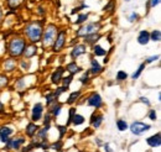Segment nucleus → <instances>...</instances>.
I'll list each match as a JSON object with an SVG mask.
<instances>
[{"mask_svg": "<svg viewBox=\"0 0 161 152\" xmlns=\"http://www.w3.org/2000/svg\"><path fill=\"white\" fill-rule=\"evenodd\" d=\"M25 34L31 42H37L42 37V27L39 22H31L26 26Z\"/></svg>", "mask_w": 161, "mask_h": 152, "instance_id": "1", "label": "nucleus"}, {"mask_svg": "<svg viewBox=\"0 0 161 152\" xmlns=\"http://www.w3.org/2000/svg\"><path fill=\"white\" fill-rule=\"evenodd\" d=\"M25 50V41L23 38H14L9 43V52L11 56H20Z\"/></svg>", "mask_w": 161, "mask_h": 152, "instance_id": "2", "label": "nucleus"}, {"mask_svg": "<svg viewBox=\"0 0 161 152\" xmlns=\"http://www.w3.org/2000/svg\"><path fill=\"white\" fill-rule=\"evenodd\" d=\"M56 34H57V29H56L53 25H50V26L46 29L43 36L41 37L42 41H43V46H45V47L50 46V45L55 41V38H56Z\"/></svg>", "mask_w": 161, "mask_h": 152, "instance_id": "3", "label": "nucleus"}, {"mask_svg": "<svg viewBox=\"0 0 161 152\" xmlns=\"http://www.w3.org/2000/svg\"><path fill=\"white\" fill-rule=\"evenodd\" d=\"M101 29V25L97 22H92V24H88L87 26L85 27H80L78 31H77V36H87V35H91V34H96L98 30Z\"/></svg>", "mask_w": 161, "mask_h": 152, "instance_id": "4", "label": "nucleus"}, {"mask_svg": "<svg viewBox=\"0 0 161 152\" xmlns=\"http://www.w3.org/2000/svg\"><path fill=\"white\" fill-rule=\"evenodd\" d=\"M149 129H150V125L144 124V122H139V121H135L130 125V131L135 135H141L142 132L147 131Z\"/></svg>", "mask_w": 161, "mask_h": 152, "instance_id": "5", "label": "nucleus"}, {"mask_svg": "<svg viewBox=\"0 0 161 152\" xmlns=\"http://www.w3.org/2000/svg\"><path fill=\"white\" fill-rule=\"evenodd\" d=\"M88 104H89L91 106H94L96 109H98V108L102 106L103 100H102V98L99 97V94H93V95L89 97V99H88Z\"/></svg>", "mask_w": 161, "mask_h": 152, "instance_id": "6", "label": "nucleus"}, {"mask_svg": "<svg viewBox=\"0 0 161 152\" xmlns=\"http://www.w3.org/2000/svg\"><path fill=\"white\" fill-rule=\"evenodd\" d=\"M64 36H66V31H62L58 34L57 38H56V42H55V46H53V50L55 51H60L63 45H64Z\"/></svg>", "mask_w": 161, "mask_h": 152, "instance_id": "7", "label": "nucleus"}, {"mask_svg": "<svg viewBox=\"0 0 161 152\" xmlns=\"http://www.w3.org/2000/svg\"><path fill=\"white\" fill-rule=\"evenodd\" d=\"M42 104H40V103H37L35 106H34V109H32V120H35V121H37V120H40L41 119V115H42Z\"/></svg>", "mask_w": 161, "mask_h": 152, "instance_id": "8", "label": "nucleus"}, {"mask_svg": "<svg viewBox=\"0 0 161 152\" xmlns=\"http://www.w3.org/2000/svg\"><path fill=\"white\" fill-rule=\"evenodd\" d=\"M11 134H13V130L10 127H2L0 129V140L3 142H6Z\"/></svg>", "mask_w": 161, "mask_h": 152, "instance_id": "9", "label": "nucleus"}, {"mask_svg": "<svg viewBox=\"0 0 161 152\" xmlns=\"http://www.w3.org/2000/svg\"><path fill=\"white\" fill-rule=\"evenodd\" d=\"M146 141H147V145H149V146H151V147H159V146H160V143H161V140H160V134H156V135H154V136L149 137Z\"/></svg>", "mask_w": 161, "mask_h": 152, "instance_id": "10", "label": "nucleus"}, {"mask_svg": "<svg viewBox=\"0 0 161 152\" xmlns=\"http://www.w3.org/2000/svg\"><path fill=\"white\" fill-rule=\"evenodd\" d=\"M24 138H14V140H8L6 141V143H8V147L9 148H19L20 147V145H23L24 143Z\"/></svg>", "mask_w": 161, "mask_h": 152, "instance_id": "11", "label": "nucleus"}, {"mask_svg": "<svg viewBox=\"0 0 161 152\" xmlns=\"http://www.w3.org/2000/svg\"><path fill=\"white\" fill-rule=\"evenodd\" d=\"M85 52H86V46L85 45H77L72 51V57L76 58V57L80 56V54H83Z\"/></svg>", "mask_w": 161, "mask_h": 152, "instance_id": "12", "label": "nucleus"}, {"mask_svg": "<svg viewBox=\"0 0 161 152\" xmlns=\"http://www.w3.org/2000/svg\"><path fill=\"white\" fill-rule=\"evenodd\" d=\"M149 40H150V34L147 31H141L138 37V42L140 45H146L149 42Z\"/></svg>", "mask_w": 161, "mask_h": 152, "instance_id": "13", "label": "nucleus"}, {"mask_svg": "<svg viewBox=\"0 0 161 152\" xmlns=\"http://www.w3.org/2000/svg\"><path fill=\"white\" fill-rule=\"evenodd\" d=\"M62 73H63V68H58V69L52 74V82H53V83H58V82L61 81Z\"/></svg>", "mask_w": 161, "mask_h": 152, "instance_id": "14", "label": "nucleus"}, {"mask_svg": "<svg viewBox=\"0 0 161 152\" xmlns=\"http://www.w3.org/2000/svg\"><path fill=\"white\" fill-rule=\"evenodd\" d=\"M85 38H86V42H87V43H94L96 41H98L99 35H97V34H91V35L85 36Z\"/></svg>", "mask_w": 161, "mask_h": 152, "instance_id": "15", "label": "nucleus"}, {"mask_svg": "<svg viewBox=\"0 0 161 152\" xmlns=\"http://www.w3.org/2000/svg\"><path fill=\"white\" fill-rule=\"evenodd\" d=\"M72 121H73L74 125H80V124L85 122V118H83L82 115H77V114H76V115H73Z\"/></svg>", "mask_w": 161, "mask_h": 152, "instance_id": "16", "label": "nucleus"}, {"mask_svg": "<svg viewBox=\"0 0 161 152\" xmlns=\"http://www.w3.org/2000/svg\"><path fill=\"white\" fill-rule=\"evenodd\" d=\"M36 131H37V126H36L35 124H29V125H27L26 134H27L29 136H32V135H34Z\"/></svg>", "mask_w": 161, "mask_h": 152, "instance_id": "17", "label": "nucleus"}, {"mask_svg": "<svg viewBox=\"0 0 161 152\" xmlns=\"http://www.w3.org/2000/svg\"><path fill=\"white\" fill-rule=\"evenodd\" d=\"M102 121H103V116H102V115H98L97 118L93 116V119H92V125H93L94 127H99L101 124H102Z\"/></svg>", "mask_w": 161, "mask_h": 152, "instance_id": "18", "label": "nucleus"}, {"mask_svg": "<svg viewBox=\"0 0 161 152\" xmlns=\"http://www.w3.org/2000/svg\"><path fill=\"white\" fill-rule=\"evenodd\" d=\"M67 69H68L71 73H77V72H79L80 68H79V67L73 62V63H69V64L67 66Z\"/></svg>", "mask_w": 161, "mask_h": 152, "instance_id": "19", "label": "nucleus"}, {"mask_svg": "<svg viewBox=\"0 0 161 152\" xmlns=\"http://www.w3.org/2000/svg\"><path fill=\"white\" fill-rule=\"evenodd\" d=\"M107 52H105V50H103L99 45H97V46H94V54L96 56H104Z\"/></svg>", "mask_w": 161, "mask_h": 152, "instance_id": "20", "label": "nucleus"}, {"mask_svg": "<svg viewBox=\"0 0 161 152\" xmlns=\"http://www.w3.org/2000/svg\"><path fill=\"white\" fill-rule=\"evenodd\" d=\"M117 126H118V129L120 131H124V130L128 129V124L125 122V120H118L117 121Z\"/></svg>", "mask_w": 161, "mask_h": 152, "instance_id": "21", "label": "nucleus"}, {"mask_svg": "<svg viewBox=\"0 0 161 152\" xmlns=\"http://www.w3.org/2000/svg\"><path fill=\"white\" fill-rule=\"evenodd\" d=\"M160 38H161V32H160V30H155L152 34H151V40L152 41H160Z\"/></svg>", "mask_w": 161, "mask_h": 152, "instance_id": "22", "label": "nucleus"}, {"mask_svg": "<svg viewBox=\"0 0 161 152\" xmlns=\"http://www.w3.org/2000/svg\"><path fill=\"white\" fill-rule=\"evenodd\" d=\"M35 53H36V48H35L34 46L29 47V48L25 51V56H26V57H31V56H34Z\"/></svg>", "mask_w": 161, "mask_h": 152, "instance_id": "23", "label": "nucleus"}, {"mask_svg": "<svg viewBox=\"0 0 161 152\" xmlns=\"http://www.w3.org/2000/svg\"><path fill=\"white\" fill-rule=\"evenodd\" d=\"M92 72L97 73V72H101V66L98 64V62L96 59L92 61Z\"/></svg>", "mask_w": 161, "mask_h": 152, "instance_id": "24", "label": "nucleus"}, {"mask_svg": "<svg viewBox=\"0 0 161 152\" xmlns=\"http://www.w3.org/2000/svg\"><path fill=\"white\" fill-rule=\"evenodd\" d=\"M79 97V92H74V93H72L71 95H69V98H68V100H67V103L68 104H72L77 98Z\"/></svg>", "mask_w": 161, "mask_h": 152, "instance_id": "25", "label": "nucleus"}, {"mask_svg": "<svg viewBox=\"0 0 161 152\" xmlns=\"http://www.w3.org/2000/svg\"><path fill=\"white\" fill-rule=\"evenodd\" d=\"M144 68H145V64H144V63H142V64H140V67L138 68V70L133 74V79H136V78L139 77V75L141 74V72H142V69H144Z\"/></svg>", "mask_w": 161, "mask_h": 152, "instance_id": "26", "label": "nucleus"}, {"mask_svg": "<svg viewBox=\"0 0 161 152\" xmlns=\"http://www.w3.org/2000/svg\"><path fill=\"white\" fill-rule=\"evenodd\" d=\"M5 68H6L8 70H13V69L15 68V62H14L13 59L6 61V63H5Z\"/></svg>", "mask_w": 161, "mask_h": 152, "instance_id": "27", "label": "nucleus"}, {"mask_svg": "<svg viewBox=\"0 0 161 152\" xmlns=\"http://www.w3.org/2000/svg\"><path fill=\"white\" fill-rule=\"evenodd\" d=\"M126 77H128V74L125 72H123V70H119L118 74H117V79L118 81H124V79H126Z\"/></svg>", "mask_w": 161, "mask_h": 152, "instance_id": "28", "label": "nucleus"}, {"mask_svg": "<svg viewBox=\"0 0 161 152\" xmlns=\"http://www.w3.org/2000/svg\"><path fill=\"white\" fill-rule=\"evenodd\" d=\"M48 129H50V126L47 125L45 129H42L40 132H39V137H40V140H43L45 138V136H46V134H47V131H48Z\"/></svg>", "mask_w": 161, "mask_h": 152, "instance_id": "29", "label": "nucleus"}, {"mask_svg": "<svg viewBox=\"0 0 161 152\" xmlns=\"http://www.w3.org/2000/svg\"><path fill=\"white\" fill-rule=\"evenodd\" d=\"M87 19H88V15H87V14H82V15L78 16V20H77L76 22H77V24H82V22H85Z\"/></svg>", "mask_w": 161, "mask_h": 152, "instance_id": "30", "label": "nucleus"}, {"mask_svg": "<svg viewBox=\"0 0 161 152\" xmlns=\"http://www.w3.org/2000/svg\"><path fill=\"white\" fill-rule=\"evenodd\" d=\"M8 3H9V5L11 8H15L16 5H19L21 3V0H8Z\"/></svg>", "mask_w": 161, "mask_h": 152, "instance_id": "31", "label": "nucleus"}, {"mask_svg": "<svg viewBox=\"0 0 161 152\" xmlns=\"http://www.w3.org/2000/svg\"><path fill=\"white\" fill-rule=\"evenodd\" d=\"M71 82H72V77H67L66 79H63V87H66V88H67V87L69 86V83H71Z\"/></svg>", "mask_w": 161, "mask_h": 152, "instance_id": "32", "label": "nucleus"}, {"mask_svg": "<svg viewBox=\"0 0 161 152\" xmlns=\"http://www.w3.org/2000/svg\"><path fill=\"white\" fill-rule=\"evenodd\" d=\"M60 111H61V106H60V105H57V106H55V108H53V110H52V114H53L55 116H57V115L60 114Z\"/></svg>", "mask_w": 161, "mask_h": 152, "instance_id": "33", "label": "nucleus"}, {"mask_svg": "<svg viewBox=\"0 0 161 152\" xmlns=\"http://www.w3.org/2000/svg\"><path fill=\"white\" fill-rule=\"evenodd\" d=\"M62 147V142L61 141H58L57 143H53L52 146H51V148H53V150H60Z\"/></svg>", "mask_w": 161, "mask_h": 152, "instance_id": "34", "label": "nucleus"}, {"mask_svg": "<svg viewBox=\"0 0 161 152\" xmlns=\"http://www.w3.org/2000/svg\"><path fill=\"white\" fill-rule=\"evenodd\" d=\"M64 90H67V89H66V87H61V88H58V90L55 93V97H58V95H60L62 92H64Z\"/></svg>", "mask_w": 161, "mask_h": 152, "instance_id": "35", "label": "nucleus"}, {"mask_svg": "<svg viewBox=\"0 0 161 152\" xmlns=\"http://www.w3.org/2000/svg\"><path fill=\"white\" fill-rule=\"evenodd\" d=\"M114 4H115V3H114L113 0H112V2H110V3H109V4H108V5L105 6V8H104V10H109V11H110V9H112V8L114 6Z\"/></svg>", "mask_w": 161, "mask_h": 152, "instance_id": "36", "label": "nucleus"}, {"mask_svg": "<svg viewBox=\"0 0 161 152\" xmlns=\"http://www.w3.org/2000/svg\"><path fill=\"white\" fill-rule=\"evenodd\" d=\"M149 116H150L151 120H156V113H155V110H151L150 114H149Z\"/></svg>", "mask_w": 161, "mask_h": 152, "instance_id": "37", "label": "nucleus"}, {"mask_svg": "<svg viewBox=\"0 0 161 152\" xmlns=\"http://www.w3.org/2000/svg\"><path fill=\"white\" fill-rule=\"evenodd\" d=\"M157 58H159V56H152V57H150V58H147V59H146V62H147V63H151V62H154V61H156Z\"/></svg>", "mask_w": 161, "mask_h": 152, "instance_id": "38", "label": "nucleus"}, {"mask_svg": "<svg viewBox=\"0 0 161 152\" xmlns=\"http://www.w3.org/2000/svg\"><path fill=\"white\" fill-rule=\"evenodd\" d=\"M53 98H55V94H51V95H48L46 99H47V104H51V102L53 100Z\"/></svg>", "mask_w": 161, "mask_h": 152, "instance_id": "39", "label": "nucleus"}, {"mask_svg": "<svg viewBox=\"0 0 161 152\" xmlns=\"http://www.w3.org/2000/svg\"><path fill=\"white\" fill-rule=\"evenodd\" d=\"M136 19H138V15H136V14L134 13V14H133V15L130 16V19H129V20H130V21H135Z\"/></svg>", "mask_w": 161, "mask_h": 152, "instance_id": "40", "label": "nucleus"}, {"mask_svg": "<svg viewBox=\"0 0 161 152\" xmlns=\"http://www.w3.org/2000/svg\"><path fill=\"white\" fill-rule=\"evenodd\" d=\"M160 3V0H151V6H156Z\"/></svg>", "mask_w": 161, "mask_h": 152, "instance_id": "41", "label": "nucleus"}, {"mask_svg": "<svg viewBox=\"0 0 161 152\" xmlns=\"http://www.w3.org/2000/svg\"><path fill=\"white\" fill-rule=\"evenodd\" d=\"M105 150H107V152H113V151L110 150V147H109V145H105Z\"/></svg>", "mask_w": 161, "mask_h": 152, "instance_id": "42", "label": "nucleus"}, {"mask_svg": "<svg viewBox=\"0 0 161 152\" xmlns=\"http://www.w3.org/2000/svg\"><path fill=\"white\" fill-rule=\"evenodd\" d=\"M64 129H66V127H62V126L60 127V130H61V136L63 135V132H64Z\"/></svg>", "mask_w": 161, "mask_h": 152, "instance_id": "43", "label": "nucleus"}, {"mask_svg": "<svg viewBox=\"0 0 161 152\" xmlns=\"http://www.w3.org/2000/svg\"><path fill=\"white\" fill-rule=\"evenodd\" d=\"M140 99H141V102H144V103H146V104L149 105V102H147V100H146L145 98H140Z\"/></svg>", "mask_w": 161, "mask_h": 152, "instance_id": "44", "label": "nucleus"}, {"mask_svg": "<svg viewBox=\"0 0 161 152\" xmlns=\"http://www.w3.org/2000/svg\"><path fill=\"white\" fill-rule=\"evenodd\" d=\"M3 108H4V106H3V104L0 103V111H3Z\"/></svg>", "mask_w": 161, "mask_h": 152, "instance_id": "45", "label": "nucleus"}, {"mask_svg": "<svg viewBox=\"0 0 161 152\" xmlns=\"http://www.w3.org/2000/svg\"><path fill=\"white\" fill-rule=\"evenodd\" d=\"M2 16H3V13H2V10H0V20H2Z\"/></svg>", "mask_w": 161, "mask_h": 152, "instance_id": "46", "label": "nucleus"}, {"mask_svg": "<svg viewBox=\"0 0 161 152\" xmlns=\"http://www.w3.org/2000/svg\"><path fill=\"white\" fill-rule=\"evenodd\" d=\"M126 2H129V0H126Z\"/></svg>", "mask_w": 161, "mask_h": 152, "instance_id": "47", "label": "nucleus"}]
</instances>
